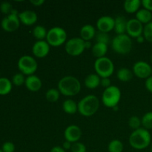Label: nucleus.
<instances>
[{"label":"nucleus","mask_w":152,"mask_h":152,"mask_svg":"<svg viewBox=\"0 0 152 152\" xmlns=\"http://www.w3.org/2000/svg\"><path fill=\"white\" fill-rule=\"evenodd\" d=\"M57 87L61 94L66 96H74L81 91V83L74 76H65L59 80Z\"/></svg>","instance_id":"obj_1"},{"label":"nucleus","mask_w":152,"mask_h":152,"mask_svg":"<svg viewBox=\"0 0 152 152\" xmlns=\"http://www.w3.org/2000/svg\"><path fill=\"white\" fill-rule=\"evenodd\" d=\"M129 141L131 146L134 149H145L151 143V134L147 129L140 128L131 134Z\"/></svg>","instance_id":"obj_2"},{"label":"nucleus","mask_w":152,"mask_h":152,"mask_svg":"<svg viewBox=\"0 0 152 152\" xmlns=\"http://www.w3.org/2000/svg\"><path fill=\"white\" fill-rule=\"evenodd\" d=\"M99 107V100L95 95L84 96L78 102V111L84 117H91L96 113Z\"/></svg>","instance_id":"obj_3"},{"label":"nucleus","mask_w":152,"mask_h":152,"mask_svg":"<svg viewBox=\"0 0 152 152\" xmlns=\"http://www.w3.org/2000/svg\"><path fill=\"white\" fill-rule=\"evenodd\" d=\"M132 38L126 34L117 35L111 42L113 50L116 53L122 55L129 53L132 50Z\"/></svg>","instance_id":"obj_4"},{"label":"nucleus","mask_w":152,"mask_h":152,"mask_svg":"<svg viewBox=\"0 0 152 152\" xmlns=\"http://www.w3.org/2000/svg\"><path fill=\"white\" fill-rule=\"evenodd\" d=\"M121 99L120 89L116 86H111L104 90L102 94V102L107 108L117 106Z\"/></svg>","instance_id":"obj_5"},{"label":"nucleus","mask_w":152,"mask_h":152,"mask_svg":"<svg viewBox=\"0 0 152 152\" xmlns=\"http://www.w3.org/2000/svg\"><path fill=\"white\" fill-rule=\"evenodd\" d=\"M94 67L96 74L101 78H109L114 71V62L107 56L96 59L94 62Z\"/></svg>","instance_id":"obj_6"},{"label":"nucleus","mask_w":152,"mask_h":152,"mask_svg":"<svg viewBox=\"0 0 152 152\" xmlns=\"http://www.w3.org/2000/svg\"><path fill=\"white\" fill-rule=\"evenodd\" d=\"M67 33L61 27H53L48 31L46 41L50 46L58 47L66 42Z\"/></svg>","instance_id":"obj_7"},{"label":"nucleus","mask_w":152,"mask_h":152,"mask_svg":"<svg viewBox=\"0 0 152 152\" xmlns=\"http://www.w3.org/2000/svg\"><path fill=\"white\" fill-rule=\"evenodd\" d=\"M17 66L19 71L24 75L31 76L34 74L38 68L37 60L33 56L24 55L18 60Z\"/></svg>","instance_id":"obj_8"},{"label":"nucleus","mask_w":152,"mask_h":152,"mask_svg":"<svg viewBox=\"0 0 152 152\" xmlns=\"http://www.w3.org/2000/svg\"><path fill=\"white\" fill-rule=\"evenodd\" d=\"M65 49L68 55L77 56L81 55L86 50L85 41L80 37H74L65 42Z\"/></svg>","instance_id":"obj_9"},{"label":"nucleus","mask_w":152,"mask_h":152,"mask_svg":"<svg viewBox=\"0 0 152 152\" xmlns=\"http://www.w3.org/2000/svg\"><path fill=\"white\" fill-rule=\"evenodd\" d=\"M19 13L16 10L12 11L10 14L7 15L2 19L1 22V28L6 32H14L20 25V20L19 18Z\"/></svg>","instance_id":"obj_10"},{"label":"nucleus","mask_w":152,"mask_h":152,"mask_svg":"<svg viewBox=\"0 0 152 152\" xmlns=\"http://www.w3.org/2000/svg\"><path fill=\"white\" fill-rule=\"evenodd\" d=\"M151 71L152 68L148 62L144 61H138L134 64L132 71L138 78L146 80L151 76Z\"/></svg>","instance_id":"obj_11"},{"label":"nucleus","mask_w":152,"mask_h":152,"mask_svg":"<svg viewBox=\"0 0 152 152\" xmlns=\"http://www.w3.org/2000/svg\"><path fill=\"white\" fill-rule=\"evenodd\" d=\"M143 28V25L140 22H139L136 18L128 20L126 32L130 37L137 38L140 36L142 35Z\"/></svg>","instance_id":"obj_12"},{"label":"nucleus","mask_w":152,"mask_h":152,"mask_svg":"<svg viewBox=\"0 0 152 152\" xmlns=\"http://www.w3.org/2000/svg\"><path fill=\"white\" fill-rule=\"evenodd\" d=\"M50 45L46 40H38L32 47V53L36 57L44 58L50 52Z\"/></svg>","instance_id":"obj_13"},{"label":"nucleus","mask_w":152,"mask_h":152,"mask_svg":"<svg viewBox=\"0 0 152 152\" xmlns=\"http://www.w3.org/2000/svg\"><path fill=\"white\" fill-rule=\"evenodd\" d=\"M82 137V131L79 126L76 125H70L64 132V137L65 140L74 143L79 142Z\"/></svg>","instance_id":"obj_14"},{"label":"nucleus","mask_w":152,"mask_h":152,"mask_svg":"<svg viewBox=\"0 0 152 152\" xmlns=\"http://www.w3.org/2000/svg\"><path fill=\"white\" fill-rule=\"evenodd\" d=\"M114 19L111 16H102L98 19L96 22V28L99 32L108 33L114 30Z\"/></svg>","instance_id":"obj_15"},{"label":"nucleus","mask_w":152,"mask_h":152,"mask_svg":"<svg viewBox=\"0 0 152 152\" xmlns=\"http://www.w3.org/2000/svg\"><path fill=\"white\" fill-rule=\"evenodd\" d=\"M19 18L21 23L26 26H31L37 22L38 16L34 11L31 10H25L19 13Z\"/></svg>","instance_id":"obj_16"},{"label":"nucleus","mask_w":152,"mask_h":152,"mask_svg":"<svg viewBox=\"0 0 152 152\" xmlns=\"http://www.w3.org/2000/svg\"><path fill=\"white\" fill-rule=\"evenodd\" d=\"M25 87L28 90L32 92H37L41 89L42 86V83L41 79L37 75L28 76L25 79Z\"/></svg>","instance_id":"obj_17"},{"label":"nucleus","mask_w":152,"mask_h":152,"mask_svg":"<svg viewBox=\"0 0 152 152\" xmlns=\"http://www.w3.org/2000/svg\"><path fill=\"white\" fill-rule=\"evenodd\" d=\"M80 38L83 39L84 41H91L96 36V30L92 25L86 24L80 29Z\"/></svg>","instance_id":"obj_18"},{"label":"nucleus","mask_w":152,"mask_h":152,"mask_svg":"<svg viewBox=\"0 0 152 152\" xmlns=\"http://www.w3.org/2000/svg\"><path fill=\"white\" fill-rule=\"evenodd\" d=\"M114 31L117 35L120 34H125L126 32V28H127V22L126 17L124 16H117L114 19Z\"/></svg>","instance_id":"obj_19"},{"label":"nucleus","mask_w":152,"mask_h":152,"mask_svg":"<svg viewBox=\"0 0 152 152\" xmlns=\"http://www.w3.org/2000/svg\"><path fill=\"white\" fill-rule=\"evenodd\" d=\"M107 51H108V45L105 44V43L96 42L92 46V54L96 59L105 56Z\"/></svg>","instance_id":"obj_20"},{"label":"nucleus","mask_w":152,"mask_h":152,"mask_svg":"<svg viewBox=\"0 0 152 152\" xmlns=\"http://www.w3.org/2000/svg\"><path fill=\"white\" fill-rule=\"evenodd\" d=\"M101 77L96 74H90L85 79V86L89 89H95L100 85Z\"/></svg>","instance_id":"obj_21"},{"label":"nucleus","mask_w":152,"mask_h":152,"mask_svg":"<svg viewBox=\"0 0 152 152\" xmlns=\"http://www.w3.org/2000/svg\"><path fill=\"white\" fill-rule=\"evenodd\" d=\"M136 19L139 22L143 24H148L151 22L152 20V12L146 10L145 8L140 9L136 13Z\"/></svg>","instance_id":"obj_22"},{"label":"nucleus","mask_w":152,"mask_h":152,"mask_svg":"<svg viewBox=\"0 0 152 152\" xmlns=\"http://www.w3.org/2000/svg\"><path fill=\"white\" fill-rule=\"evenodd\" d=\"M141 1L140 0H126L124 1L123 7L124 10L129 13H137L140 10Z\"/></svg>","instance_id":"obj_23"},{"label":"nucleus","mask_w":152,"mask_h":152,"mask_svg":"<svg viewBox=\"0 0 152 152\" xmlns=\"http://www.w3.org/2000/svg\"><path fill=\"white\" fill-rule=\"evenodd\" d=\"M62 109L66 114H74L78 111V103L73 99H68L62 103Z\"/></svg>","instance_id":"obj_24"},{"label":"nucleus","mask_w":152,"mask_h":152,"mask_svg":"<svg viewBox=\"0 0 152 152\" xmlns=\"http://www.w3.org/2000/svg\"><path fill=\"white\" fill-rule=\"evenodd\" d=\"M134 76L133 71H131L129 68H121L117 71V77L119 80L121 82H129L132 80Z\"/></svg>","instance_id":"obj_25"},{"label":"nucleus","mask_w":152,"mask_h":152,"mask_svg":"<svg viewBox=\"0 0 152 152\" xmlns=\"http://www.w3.org/2000/svg\"><path fill=\"white\" fill-rule=\"evenodd\" d=\"M12 82L6 77L0 78V95H7L12 90Z\"/></svg>","instance_id":"obj_26"},{"label":"nucleus","mask_w":152,"mask_h":152,"mask_svg":"<svg viewBox=\"0 0 152 152\" xmlns=\"http://www.w3.org/2000/svg\"><path fill=\"white\" fill-rule=\"evenodd\" d=\"M32 34L34 38L37 39V41L38 40H45V39H46V37H47L48 31L42 25H37L33 29Z\"/></svg>","instance_id":"obj_27"},{"label":"nucleus","mask_w":152,"mask_h":152,"mask_svg":"<svg viewBox=\"0 0 152 152\" xmlns=\"http://www.w3.org/2000/svg\"><path fill=\"white\" fill-rule=\"evenodd\" d=\"M60 96V92L58 88H49L45 93V98L48 102H56Z\"/></svg>","instance_id":"obj_28"},{"label":"nucleus","mask_w":152,"mask_h":152,"mask_svg":"<svg viewBox=\"0 0 152 152\" xmlns=\"http://www.w3.org/2000/svg\"><path fill=\"white\" fill-rule=\"evenodd\" d=\"M123 149L124 145L119 140H113L108 144V152H123Z\"/></svg>","instance_id":"obj_29"},{"label":"nucleus","mask_w":152,"mask_h":152,"mask_svg":"<svg viewBox=\"0 0 152 152\" xmlns=\"http://www.w3.org/2000/svg\"><path fill=\"white\" fill-rule=\"evenodd\" d=\"M141 122L144 129L147 130L152 129V111L145 113L141 119Z\"/></svg>","instance_id":"obj_30"},{"label":"nucleus","mask_w":152,"mask_h":152,"mask_svg":"<svg viewBox=\"0 0 152 152\" xmlns=\"http://www.w3.org/2000/svg\"><path fill=\"white\" fill-rule=\"evenodd\" d=\"M142 35L145 37V39L146 41L152 42V21L149 23L145 25Z\"/></svg>","instance_id":"obj_31"},{"label":"nucleus","mask_w":152,"mask_h":152,"mask_svg":"<svg viewBox=\"0 0 152 152\" xmlns=\"http://www.w3.org/2000/svg\"><path fill=\"white\" fill-rule=\"evenodd\" d=\"M142 125V122H141V119L139 118L137 116H132L129 118V127L132 128L134 130H137V129H140V126Z\"/></svg>","instance_id":"obj_32"},{"label":"nucleus","mask_w":152,"mask_h":152,"mask_svg":"<svg viewBox=\"0 0 152 152\" xmlns=\"http://www.w3.org/2000/svg\"><path fill=\"white\" fill-rule=\"evenodd\" d=\"M25 75L22 73H17L15 75H13L12 78V83L16 86H21L25 83Z\"/></svg>","instance_id":"obj_33"},{"label":"nucleus","mask_w":152,"mask_h":152,"mask_svg":"<svg viewBox=\"0 0 152 152\" xmlns=\"http://www.w3.org/2000/svg\"><path fill=\"white\" fill-rule=\"evenodd\" d=\"M95 37H96V42L105 43V44L108 45V43L110 42V37L107 33L99 32V31L97 34H96Z\"/></svg>","instance_id":"obj_34"},{"label":"nucleus","mask_w":152,"mask_h":152,"mask_svg":"<svg viewBox=\"0 0 152 152\" xmlns=\"http://www.w3.org/2000/svg\"><path fill=\"white\" fill-rule=\"evenodd\" d=\"M0 10H1V13L7 16V15L10 14L13 10V6L8 1H3L0 4Z\"/></svg>","instance_id":"obj_35"},{"label":"nucleus","mask_w":152,"mask_h":152,"mask_svg":"<svg viewBox=\"0 0 152 152\" xmlns=\"http://www.w3.org/2000/svg\"><path fill=\"white\" fill-rule=\"evenodd\" d=\"M71 151V152H87V148L83 142H77L72 143Z\"/></svg>","instance_id":"obj_36"},{"label":"nucleus","mask_w":152,"mask_h":152,"mask_svg":"<svg viewBox=\"0 0 152 152\" xmlns=\"http://www.w3.org/2000/svg\"><path fill=\"white\" fill-rule=\"evenodd\" d=\"M1 150L3 152H14L15 151V145L12 142L7 141V142H5L3 143Z\"/></svg>","instance_id":"obj_37"},{"label":"nucleus","mask_w":152,"mask_h":152,"mask_svg":"<svg viewBox=\"0 0 152 152\" xmlns=\"http://www.w3.org/2000/svg\"><path fill=\"white\" fill-rule=\"evenodd\" d=\"M141 4L143 6V8L152 11V0H142L141 1Z\"/></svg>","instance_id":"obj_38"},{"label":"nucleus","mask_w":152,"mask_h":152,"mask_svg":"<svg viewBox=\"0 0 152 152\" xmlns=\"http://www.w3.org/2000/svg\"><path fill=\"white\" fill-rule=\"evenodd\" d=\"M111 80H110V78H108V77H106V78H101V81H100V85L102 86L103 88H107L110 87V86H111Z\"/></svg>","instance_id":"obj_39"},{"label":"nucleus","mask_w":152,"mask_h":152,"mask_svg":"<svg viewBox=\"0 0 152 152\" xmlns=\"http://www.w3.org/2000/svg\"><path fill=\"white\" fill-rule=\"evenodd\" d=\"M145 88H146L148 91L152 93V76H151V77H149L148 78H147L146 80H145Z\"/></svg>","instance_id":"obj_40"},{"label":"nucleus","mask_w":152,"mask_h":152,"mask_svg":"<svg viewBox=\"0 0 152 152\" xmlns=\"http://www.w3.org/2000/svg\"><path fill=\"white\" fill-rule=\"evenodd\" d=\"M31 3L37 7H39L44 4L45 0H31Z\"/></svg>","instance_id":"obj_41"},{"label":"nucleus","mask_w":152,"mask_h":152,"mask_svg":"<svg viewBox=\"0 0 152 152\" xmlns=\"http://www.w3.org/2000/svg\"><path fill=\"white\" fill-rule=\"evenodd\" d=\"M71 146H72V143L70 142H68V141H66L65 140V142H63V144H62V148H64V149L66 151V150H69L71 148Z\"/></svg>","instance_id":"obj_42"},{"label":"nucleus","mask_w":152,"mask_h":152,"mask_svg":"<svg viewBox=\"0 0 152 152\" xmlns=\"http://www.w3.org/2000/svg\"><path fill=\"white\" fill-rule=\"evenodd\" d=\"M50 152H66L62 146H54L51 148Z\"/></svg>","instance_id":"obj_43"},{"label":"nucleus","mask_w":152,"mask_h":152,"mask_svg":"<svg viewBox=\"0 0 152 152\" xmlns=\"http://www.w3.org/2000/svg\"><path fill=\"white\" fill-rule=\"evenodd\" d=\"M137 39V41L138 43H143L144 41H145V37H143V35H141L140 37H138Z\"/></svg>","instance_id":"obj_44"},{"label":"nucleus","mask_w":152,"mask_h":152,"mask_svg":"<svg viewBox=\"0 0 152 152\" xmlns=\"http://www.w3.org/2000/svg\"><path fill=\"white\" fill-rule=\"evenodd\" d=\"M85 48H86V49L92 48V44L91 41H85Z\"/></svg>","instance_id":"obj_45"},{"label":"nucleus","mask_w":152,"mask_h":152,"mask_svg":"<svg viewBox=\"0 0 152 152\" xmlns=\"http://www.w3.org/2000/svg\"><path fill=\"white\" fill-rule=\"evenodd\" d=\"M112 109H114V111H117V110H118L119 108H118V107H117V106H116V107H114V108H113Z\"/></svg>","instance_id":"obj_46"},{"label":"nucleus","mask_w":152,"mask_h":152,"mask_svg":"<svg viewBox=\"0 0 152 152\" xmlns=\"http://www.w3.org/2000/svg\"><path fill=\"white\" fill-rule=\"evenodd\" d=\"M151 62H152V55H151Z\"/></svg>","instance_id":"obj_47"},{"label":"nucleus","mask_w":152,"mask_h":152,"mask_svg":"<svg viewBox=\"0 0 152 152\" xmlns=\"http://www.w3.org/2000/svg\"><path fill=\"white\" fill-rule=\"evenodd\" d=\"M0 152H3V151H1V149H0Z\"/></svg>","instance_id":"obj_48"},{"label":"nucleus","mask_w":152,"mask_h":152,"mask_svg":"<svg viewBox=\"0 0 152 152\" xmlns=\"http://www.w3.org/2000/svg\"><path fill=\"white\" fill-rule=\"evenodd\" d=\"M151 151H152V145H151Z\"/></svg>","instance_id":"obj_49"},{"label":"nucleus","mask_w":152,"mask_h":152,"mask_svg":"<svg viewBox=\"0 0 152 152\" xmlns=\"http://www.w3.org/2000/svg\"><path fill=\"white\" fill-rule=\"evenodd\" d=\"M151 76H152V71H151Z\"/></svg>","instance_id":"obj_50"},{"label":"nucleus","mask_w":152,"mask_h":152,"mask_svg":"<svg viewBox=\"0 0 152 152\" xmlns=\"http://www.w3.org/2000/svg\"><path fill=\"white\" fill-rule=\"evenodd\" d=\"M151 152H152V151H151Z\"/></svg>","instance_id":"obj_51"}]
</instances>
